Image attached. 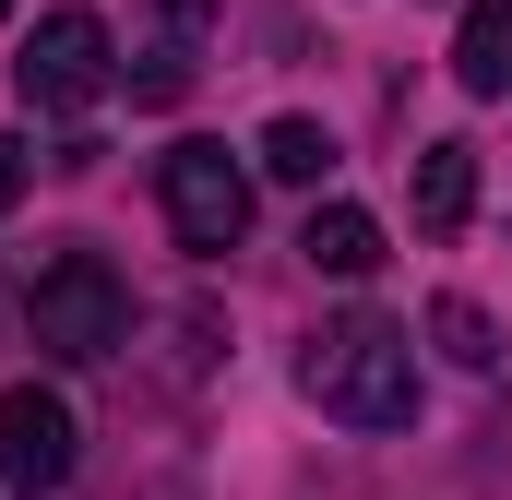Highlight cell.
<instances>
[{
  "instance_id": "4",
  "label": "cell",
  "mask_w": 512,
  "mask_h": 500,
  "mask_svg": "<svg viewBox=\"0 0 512 500\" xmlns=\"http://www.w3.org/2000/svg\"><path fill=\"white\" fill-rule=\"evenodd\" d=\"M12 84H24V108H48V120H84V108L120 84V60H108V24H96V12H48V24L24 36Z\"/></svg>"
},
{
  "instance_id": "14",
  "label": "cell",
  "mask_w": 512,
  "mask_h": 500,
  "mask_svg": "<svg viewBox=\"0 0 512 500\" xmlns=\"http://www.w3.org/2000/svg\"><path fill=\"white\" fill-rule=\"evenodd\" d=\"M0 12H12V0H0Z\"/></svg>"
},
{
  "instance_id": "8",
  "label": "cell",
  "mask_w": 512,
  "mask_h": 500,
  "mask_svg": "<svg viewBox=\"0 0 512 500\" xmlns=\"http://www.w3.org/2000/svg\"><path fill=\"white\" fill-rule=\"evenodd\" d=\"M453 84H465V96H501L512 84V0H465V24H453Z\"/></svg>"
},
{
  "instance_id": "9",
  "label": "cell",
  "mask_w": 512,
  "mask_h": 500,
  "mask_svg": "<svg viewBox=\"0 0 512 500\" xmlns=\"http://www.w3.org/2000/svg\"><path fill=\"white\" fill-rule=\"evenodd\" d=\"M262 167H274V179H322V167H334V131L322 120H274L262 131Z\"/></svg>"
},
{
  "instance_id": "1",
  "label": "cell",
  "mask_w": 512,
  "mask_h": 500,
  "mask_svg": "<svg viewBox=\"0 0 512 500\" xmlns=\"http://www.w3.org/2000/svg\"><path fill=\"white\" fill-rule=\"evenodd\" d=\"M298 381H310V405H322V417H346V429H405V417H417V346L393 334L382 310L322 322V334H310V358H298Z\"/></svg>"
},
{
  "instance_id": "10",
  "label": "cell",
  "mask_w": 512,
  "mask_h": 500,
  "mask_svg": "<svg viewBox=\"0 0 512 500\" xmlns=\"http://www.w3.org/2000/svg\"><path fill=\"white\" fill-rule=\"evenodd\" d=\"M429 334H441V358H453V370H489V358H501L489 310H465V298H441V310H429Z\"/></svg>"
},
{
  "instance_id": "6",
  "label": "cell",
  "mask_w": 512,
  "mask_h": 500,
  "mask_svg": "<svg viewBox=\"0 0 512 500\" xmlns=\"http://www.w3.org/2000/svg\"><path fill=\"white\" fill-rule=\"evenodd\" d=\"M298 250H310V274L358 286V274H382V215H358V203H322V215L298 227Z\"/></svg>"
},
{
  "instance_id": "5",
  "label": "cell",
  "mask_w": 512,
  "mask_h": 500,
  "mask_svg": "<svg viewBox=\"0 0 512 500\" xmlns=\"http://www.w3.org/2000/svg\"><path fill=\"white\" fill-rule=\"evenodd\" d=\"M72 441H84V429H72V405H60L48 381H0V477L24 500L72 489Z\"/></svg>"
},
{
  "instance_id": "12",
  "label": "cell",
  "mask_w": 512,
  "mask_h": 500,
  "mask_svg": "<svg viewBox=\"0 0 512 500\" xmlns=\"http://www.w3.org/2000/svg\"><path fill=\"white\" fill-rule=\"evenodd\" d=\"M203 24H215V0H155V48H203Z\"/></svg>"
},
{
  "instance_id": "2",
  "label": "cell",
  "mask_w": 512,
  "mask_h": 500,
  "mask_svg": "<svg viewBox=\"0 0 512 500\" xmlns=\"http://www.w3.org/2000/svg\"><path fill=\"white\" fill-rule=\"evenodd\" d=\"M24 322H36V346H48V358H72V370H84V358H108V346L131 334V298H120V274H108L96 250H60V262L36 274Z\"/></svg>"
},
{
  "instance_id": "11",
  "label": "cell",
  "mask_w": 512,
  "mask_h": 500,
  "mask_svg": "<svg viewBox=\"0 0 512 500\" xmlns=\"http://www.w3.org/2000/svg\"><path fill=\"white\" fill-rule=\"evenodd\" d=\"M191 96V48H143V72H131V108H179Z\"/></svg>"
},
{
  "instance_id": "13",
  "label": "cell",
  "mask_w": 512,
  "mask_h": 500,
  "mask_svg": "<svg viewBox=\"0 0 512 500\" xmlns=\"http://www.w3.org/2000/svg\"><path fill=\"white\" fill-rule=\"evenodd\" d=\"M24 179H36V167H24V143H12V131H0V215H12V203H24Z\"/></svg>"
},
{
  "instance_id": "3",
  "label": "cell",
  "mask_w": 512,
  "mask_h": 500,
  "mask_svg": "<svg viewBox=\"0 0 512 500\" xmlns=\"http://www.w3.org/2000/svg\"><path fill=\"white\" fill-rule=\"evenodd\" d=\"M155 191H167V227H179V250H239L251 239V167L227 155V143H179L167 167H155Z\"/></svg>"
},
{
  "instance_id": "7",
  "label": "cell",
  "mask_w": 512,
  "mask_h": 500,
  "mask_svg": "<svg viewBox=\"0 0 512 500\" xmlns=\"http://www.w3.org/2000/svg\"><path fill=\"white\" fill-rule=\"evenodd\" d=\"M477 215V143H417V227L453 239Z\"/></svg>"
}]
</instances>
